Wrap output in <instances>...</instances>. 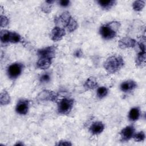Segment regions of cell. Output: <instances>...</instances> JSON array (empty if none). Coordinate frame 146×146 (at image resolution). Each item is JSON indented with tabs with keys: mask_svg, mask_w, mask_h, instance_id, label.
I'll return each mask as SVG.
<instances>
[{
	"mask_svg": "<svg viewBox=\"0 0 146 146\" xmlns=\"http://www.w3.org/2000/svg\"><path fill=\"white\" fill-rule=\"evenodd\" d=\"M66 35V31L64 29L59 26H55L53 28L51 33V38L54 41H59L61 40Z\"/></svg>",
	"mask_w": 146,
	"mask_h": 146,
	"instance_id": "cell-10",
	"label": "cell"
},
{
	"mask_svg": "<svg viewBox=\"0 0 146 146\" xmlns=\"http://www.w3.org/2000/svg\"><path fill=\"white\" fill-rule=\"evenodd\" d=\"M15 145H23V144L22 143H21V141H19V143H17L15 144Z\"/></svg>",
	"mask_w": 146,
	"mask_h": 146,
	"instance_id": "cell-31",
	"label": "cell"
},
{
	"mask_svg": "<svg viewBox=\"0 0 146 146\" xmlns=\"http://www.w3.org/2000/svg\"><path fill=\"white\" fill-rule=\"evenodd\" d=\"M104 129V125L102 121H95L90 127V131L92 135H99Z\"/></svg>",
	"mask_w": 146,
	"mask_h": 146,
	"instance_id": "cell-13",
	"label": "cell"
},
{
	"mask_svg": "<svg viewBox=\"0 0 146 146\" xmlns=\"http://www.w3.org/2000/svg\"><path fill=\"white\" fill-rule=\"evenodd\" d=\"M51 8H52V4L48 3L46 1H45L44 3H43L41 6L42 10L45 13H49L51 10Z\"/></svg>",
	"mask_w": 146,
	"mask_h": 146,
	"instance_id": "cell-25",
	"label": "cell"
},
{
	"mask_svg": "<svg viewBox=\"0 0 146 146\" xmlns=\"http://www.w3.org/2000/svg\"><path fill=\"white\" fill-rule=\"evenodd\" d=\"M78 27V23L76 21L72 18L68 23L66 26V28L67 29V31L69 32H73Z\"/></svg>",
	"mask_w": 146,
	"mask_h": 146,
	"instance_id": "cell-21",
	"label": "cell"
},
{
	"mask_svg": "<svg viewBox=\"0 0 146 146\" xmlns=\"http://www.w3.org/2000/svg\"><path fill=\"white\" fill-rule=\"evenodd\" d=\"M135 128L133 125L126 126L121 129L120 132L121 140L122 141H127L133 137L135 134Z\"/></svg>",
	"mask_w": 146,
	"mask_h": 146,
	"instance_id": "cell-7",
	"label": "cell"
},
{
	"mask_svg": "<svg viewBox=\"0 0 146 146\" xmlns=\"http://www.w3.org/2000/svg\"><path fill=\"white\" fill-rule=\"evenodd\" d=\"M58 145H71L72 144L70 143V141H68L66 140H61L58 142V144H56Z\"/></svg>",
	"mask_w": 146,
	"mask_h": 146,
	"instance_id": "cell-29",
	"label": "cell"
},
{
	"mask_svg": "<svg viewBox=\"0 0 146 146\" xmlns=\"http://www.w3.org/2000/svg\"><path fill=\"white\" fill-rule=\"evenodd\" d=\"M98 86V82L95 78L91 76L88 78L84 84V87L87 90H93Z\"/></svg>",
	"mask_w": 146,
	"mask_h": 146,
	"instance_id": "cell-17",
	"label": "cell"
},
{
	"mask_svg": "<svg viewBox=\"0 0 146 146\" xmlns=\"http://www.w3.org/2000/svg\"><path fill=\"white\" fill-rule=\"evenodd\" d=\"M136 64L139 67H143L145 64V51H140L136 58Z\"/></svg>",
	"mask_w": 146,
	"mask_h": 146,
	"instance_id": "cell-18",
	"label": "cell"
},
{
	"mask_svg": "<svg viewBox=\"0 0 146 146\" xmlns=\"http://www.w3.org/2000/svg\"><path fill=\"white\" fill-rule=\"evenodd\" d=\"M10 95L8 94V92L6 91H3L1 94V97H0V102L1 104L3 105H7L10 102Z\"/></svg>",
	"mask_w": 146,
	"mask_h": 146,
	"instance_id": "cell-20",
	"label": "cell"
},
{
	"mask_svg": "<svg viewBox=\"0 0 146 146\" xmlns=\"http://www.w3.org/2000/svg\"><path fill=\"white\" fill-rule=\"evenodd\" d=\"M120 22L117 21L110 22L103 25L99 29V34L106 40H111L115 37L120 27Z\"/></svg>",
	"mask_w": 146,
	"mask_h": 146,
	"instance_id": "cell-1",
	"label": "cell"
},
{
	"mask_svg": "<svg viewBox=\"0 0 146 146\" xmlns=\"http://www.w3.org/2000/svg\"><path fill=\"white\" fill-rule=\"evenodd\" d=\"M70 3V2L68 0H62L59 1V5L63 7H67L68 6H69Z\"/></svg>",
	"mask_w": 146,
	"mask_h": 146,
	"instance_id": "cell-28",
	"label": "cell"
},
{
	"mask_svg": "<svg viewBox=\"0 0 146 146\" xmlns=\"http://www.w3.org/2000/svg\"><path fill=\"white\" fill-rule=\"evenodd\" d=\"M140 116V110L139 107H136L132 108L128 112V119L131 121H135L139 119Z\"/></svg>",
	"mask_w": 146,
	"mask_h": 146,
	"instance_id": "cell-15",
	"label": "cell"
},
{
	"mask_svg": "<svg viewBox=\"0 0 146 146\" xmlns=\"http://www.w3.org/2000/svg\"><path fill=\"white\" fill-rule=\"evenodd\" d=\"M145 6V1L141 0L135 1L132 3V7L135 11H140L142 10Z\"/></svg>",
	"mask_w": 146,
	"mask_h": 146,
	"instance_id": "cell-22",
	"label": "cell"
},
{
	"mask_svg": "<svg viewBox=\"0 0 146 146\" xmlns=\"http://www.w3.org/2000/svg\"><path fill=\"white\" fill-rule=\"evenodd\" d=\"M133 138L134 140L136 142H140L143 141L145 138V133L143 131L139 132L137 133H135L133 136Z\"/></svg>",
	"mask_w": 146,
	"mask_h": 146,
	"instance_id": "cell-24",
	"label": "cell"
},
{
	"mask_svg": "<svg viewBox=\"0 0 146 146\" xmlns=\"http://www.w3.org/2000/svg\"><path fill=\"white\" fill-rule=\"evenodd\" d=\"M116 1L114 0H99L98 1V4L104 9H110L115 3Z\"/></svg>",
	"mask_w": 146,
	"mask_h": 146,
	"instance_id": "cell-19",
	"label": "cell"
},
{
	"mask_svg": "<svg viewBox=\"0 0 146 146\" xmlns=\"http://www.w3.org/2000/svg\"><path fill=\"white\" fill-rule=\"evenodd\" d=\"M29 108V101L26 99H21L18 100L15 111L19 115H26Z\"/></svg>",
	"mask_w": 146,
	"mask_h": 146,
	"instance_id": "cell-9",
	"label": "cell"
},
{
	"mask_svg": "<svg viewBox=\"0 0 146 146\" xmlns=\"http://www.w3.org/2000/svg\"><path fill=\"white\" fill-rule=\"evenodd\" d=\"M52 60V59L48 58H39V59L36 62V66L38 68L42 70L47 69L51 66Z\"/></svg>",
	"mask_w": 146,
	"mask_h": 146,
	"instance_id": "cell-14",
	"label": "cell"
},
{
	"mask_svg": "<svg viewBox=\"0 0 146 146\" xmlns=\"http://www.w3.org/2000/svg\"><path fill=\"white\" fill-rule=\"evenodd\" d=\"M56 47L55 46H48L38 50L37 54L39 58H46L53 59L56 54Z\"/></svg>",
	"mask_w": 146,
	"mask_h": 146,
	"instance_id": "cell-6",
	"label": "cell"
},
{
	"mask_svg": "<svg viewBox=\"0 0 146 146\" xmlns=\"http://www.w3.org/2000/svg\"><path fill=\"white\" fill-rule=\"evenodd\" d=\"M38 98L40 101L55 102L58 100V94L52 91L43 90L38 94Z\"/></svg>",
	"mask_w": 146,
	"mask_h": 146,
	"instance_id": "cell-8",
	"label": "cell"
},
{
	"mask_svg": "<svg viewBox=\"0 0 146 146\" xmlns=\"http://www.w3.org/2000/svg\"><path fill=\"white\" fill-rule=\"evenodd\" d=\"M124 64L123 58L120 55H113L108 57L104 63V68L106 71L113 74L119 71Z\"/></svg>",
	"mask_w": 146,
	"mask_h": 146,
	"instance_id": "cell-2",
	"label": "cell"
},
{
	"mask_svg": "<svg viewBox=\"0 0 146 146\" xmlns=\"http://www.w3.org/2000/svg\"><path fill=\"white\" fill-rule=\"evenodd\" d=\"M108 90L107 87L104 86H102L99 87L96 91V95L99 99H102L107 96L108 94Z\"/></svg>",
	"mask_w": 146,
	"mask_h": 146,
	"instance_id": "cell-23",
	"label": "cell"
},
{
	"mask_svg": "<svg viewBox=\"0 0 146 146\" xmlns=\"http://www.w3.org/2000/svg\"><path fill=\"white\" fill-rule=\"evenodd\" d=\"M50 78H51L50 75L48 72H46V73L43 74L40 76L39 80H40V82L42 83H47L50 80Z\"/></svg>",
	"mask_w": 146,
	"mask_h": 146,
	"instance_id": "cell-26",
	"label": "cell"
},
{
	"mask_svg": "<svg viewBox=\"0 0 146 146\" xmlns=\"http://www.w3.org/2000/svg\"><path fill=\"white\" fill-rule=\"evenodd\" d=\"M75 56H76V57H80L82 55V51L80 50H77L75 52Z\"/></svg>",
	"mask_w": 146,
	"mask_h": 146,
	"instance_id": "cell-30",
	"label": "cell"
},
{
	"mask_svg": "<svg viewBox=\"0 0 146 146\" xmlns=\"http://www.w3.org/2000/svg\"><path fill=\"white\" fill-rule=\"evenodd\" d=\"M9 23V20L7 17L5 15H1V26L2 27H5L8 25Z\"/></svg>",
	"mask_w": 146,
	"mask_h": 146,
	"instance_id": "cell-27",
	"label": "cell"
},
{
	"mask_svg": "<svg viewBox=\"0 0 146 146\" xmlns=\"http://www.w3.org/2000/svg\"><path fill=\"white\" fill-rule=\"evenodd\" d=\"M74 100L72 99L64 98L58 104V111L62 115L68 114L72 110Z\"/></svg>",
	"mask_w": 146,
	"mask_h": 146,
	"instance_id": "cell-4",
	"label": "cell"
},
{
	"mask_svg": "<svg viewBox=\"0 0 146 146\" xmlns=\"http://www.w3.org/2000/svg\"><path fill=\"white\" fill-rule=\"evenodd\" d=\"M136 42L134 39L129 37H124L118 42V46L121 49L131 48L135 46Z\"/></svg>",
	"mask_w": 146,
	"mask_h": 146,
	"instance_id": "cell-11",
	"label": "cell"
},
{
	"mask_svg": "<svg viewBox=\"0 0 146 146\" xmlns=\"http://www.w3.org/2000/svg\"><path fill=\"white\" fill-rule=\"evenodd\" d=\"M137 87L136 83L132 80H128L121 83L120 88L124 92H128L133 90Z\"/></svg>",
	"mask_w": 146,
	"mask_h": 146,
	"instance_id": "cell-12",
	"label": "cell"
},
{
	"mask_svg": "<svg viewBox=\"0 0 146 146\" xmlns=\"http://www.w3.org/2000/svg\"><path fill=\"white\" fill-rule=\"evenodd\" d=\"M0 39L3 43H17L22 40L21 36L15 31L3 30L0 33Z\"/></svg>",
	"mask_w": 146,
	"mask_h": 146,
	"instance_id": "cell-3",
	"label": "cell"
},
{
	"mask_svg": "<svg viewBox=\"0 0 146 146\" xmlns=\"http://www.w3.org/2000/svg\"><path fill=\"white\" fill-rule=\"evenodd\" d=\"M72 18V17H71L69 12L65 11L57 19H58V21L60 22L62 25L66 27V26L68 23V22H70V21Z\"/></svg>",
	"mask_w": 146,
	"mask_h": 146,
	"instance_id": "cell-16",
	"label": "cell"
},
{
	"mask_svg": "<svg viewBox=\"0 0 146 146\" xmlns=\"http://www.w3.org/2000/svg\"><path fill=\"white\" fill-rule=\"evenodd\" d=\"M23 69V65L21 63H14L10 65L7 70V74L11 79H15L21 74Z\"/></svg>",
	"mask_w": 146,
	"mask_h": 146,
	"instance_id": "cell-5",
	"label": "cell"
}]
</instances>
